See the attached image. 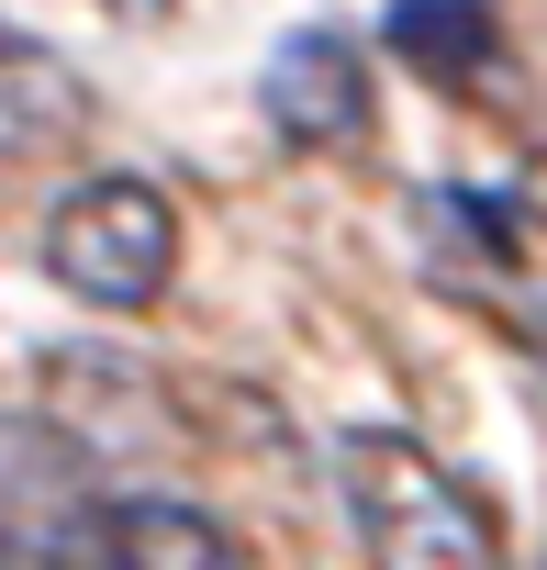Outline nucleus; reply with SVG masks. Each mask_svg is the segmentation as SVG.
Returning a JSON list of instances; mask_svg holds the SVG:
<instances>
[{
  "mask_svg": "<svg viewBox=\"0 0 547 570\" xmlns=\"http://www.w3.org/2000/svg\"><path fill=\"white\" fill-rule=\"evenodd\" d=\"M391 57L447 79V90H469V79H491L503 23H491V0H391Z\"/></svg>",
  "mask_w": 547,
  "mask_h": 570,
  "instance_id": "6",
  "label": "nucleus"
},
{
  "mask_svg": "<svg viewBox=\"0 0 547 570\" xmlns=\"http://www.w3.org/2000/svg\"><path fill=\"white\" fill-rule=\"evenodd\" d=\"M101 570H257L246 537L179 492H123L101 503Z\"/></svg>",
  "mask_w": 547,
  "mask_h": 570,
  "instance_id": "5",
  "label": "nucleus"
},
{
  "mask_svg": "<svg viewBox=\"0 0 547 570\" xmlns=\"http://www.w3.org/2000/svg\"><path fill=\"white\" fill-rule=\"evenodd\" d=\"M79 135H90V79L46 35L0 23V157H57Z\"/></svg>",
  "mask_w": 547,
  "mask_h": 570,
  "instance_id": "4",
  "label": "nucleus"
},
{
  "mask_svg": "<svg viewBox=\"0 0 547 570\" xmlns=\"http://www.w3.org/2000/svg\"><path fill=\"white\" fill-rule=\"evenodd\" d=\"M336 492H347V525H358L369 570H514L503 514L436 448H414L391 425L336 436Z\"/></svg>",
  "mask_w": 547,
  "mask_h": 570,
  "instance_id": "1",
  "label": "nucleus"
},
{
  "mask_svg": "<svg viewBox=\"0 0 547 570\" xmlns=\"http://www.w3.org/2000/svg\"><path fill=\"white\" fill-rule=\"evenodd\" d=\"M101 12H123V23H168L179 0H101Z\"/></svg>",
  "mask_w": 547,
  "mask_h": 570,
  "instance_id": "7",
  "label": "nucleus"
},
{
  "mask_svg": "<svg viewBox=\"0 0 547 570\" xmlns=\"http://www.w3.org/2000/svg\"><path fill=\"white\" fill-rule=\"evenodd\" d=\"M46 279L90 314H146L179 279V202L146 168H90L46 213Z\"/></svg>",
  "mask_w": 547,
  "mask_h": 570,
  "instance_id": "2",
  "label": "nucleus"
},
{
  "mask_svg": "<svg viewBox=\"0 0 547 570\" xmlns=\"http://www.w3.org/2000/svg\"><path fill=\"white\" fill-rule=\"evenodd\" d=\"M257 101L280 124V146H358L369 135V57H358V35H336V23L280 35Z\"/></svg>",
  "mask_w": 547,
  "mask_h": 570,
  "instance_id": "3",
  "label": "nucleus"
}]
</instances>
